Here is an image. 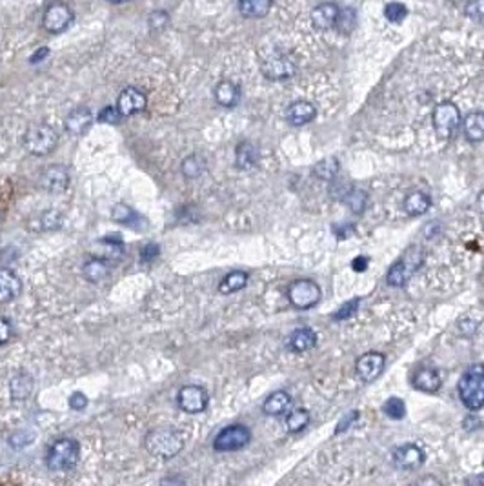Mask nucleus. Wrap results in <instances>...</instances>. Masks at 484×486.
<instances>
[{
	"instance_id": "nucleus-4",
	"label": "nucleus",
	"mask_w": 484,
	"mask_h": 486,
	"mask_svg": "<svg viewBox=\"0 0 484 486\" xmlns=\"http://www.w3.org/2000/svg\"><path fill=\"white\" fill-rule=\"evenodd\" d=\"M58 133L49 124H33L26 131L24 146L35 157H46L57 148Z\"/></svg>"
},
{
	"instance_id": "nucleus-18",
	"label": "nucleus",
	"mask_w": 484,
	"mask_h": 486,
	"mask_svg": "<svg viewBox=\"0 0 484 486\" xmlns=\"http://www.w3.org/2000/svg\"><path fill=\"white\" fill-rule=\"evenodd\" d=\"M317 115V110L312 102L308 101H297L290 104L286 110V121L292 126H304L308 122H312Z\"/></svg>"
},
{
	"instance_id": "nucleus-31",
	"label": "nucleus",
	"mask_w": 484,
	"mask_h": 486,
	"mask_svg": "<svg viewBox=\"0 0 484 486\" xmlns=\"http://www.w3.org/2000/svg\"><path fill=\"white\" fill-rule=\"evenodd\" d=\"M181 171L186 178H199L204 171H206V159L199 153H193L190 157L183 160V166H181Z\"/></svg>"
},
{
	"instance_id": "nucleus-41",
	"label": "nucleus",
	"mask_w": 484,
	"mask_h": 486,
	"mask_svg": "<svg viewBox=\"0 0 484 486\" xmlns=\"http://www.w3.org/2000/svg\"><path fill=\"white\" fill-rule=\"evenodd\" d=\"M466 15L474 20H484V0H470L466 6Z\"/></svg>"
},
{
	"instance_id": "nucleus-21",
	"label": "nucleus",
	"mask_w": 484,
	"mask_h": 486,
	"mask_svg": "<svg viewBox=\"0 0 484 486\" xmlns=\"http://www.w3.org/2000/svg\"><path fill=\"white\" fill-rule=\"evenodd\" d=\"M292 408V395L284 390L269 394L262 403V412L266 415H283Z\"/></svg>"
},
{
	"instance_id": "nucleus-38",
	"label": "nucleus",
	"mask_w": 484,
	"mask_h": 486,
	"mask_svg": "<svg viewBox=\"0 0 484 486\" xmlns=\"http://www.w3.org/2000/svg\"><path fill=\"white\" fill-rule=\"evenodd\" d=\"M384 15H386V19H388L390 22H401V20L406 19L408 10L406 6L401 4V2H392V4L386 6Z\"/></svg>"
},
{
	"instance_id": "nucleus-39",
	"label": "nucleus",
	"mask_w": 484,
	"mask_h": 486,
	"mask_svg": "<svg viewBox=\"0 0 484 486\" xmlns=\"http://www.w3.org/2000/svg\"><path fill=\"white\" fill-rule=\"evenodd\" d=\"M359 303H360L359 297L353 299V301H348V303H344L339 310H337V313L333 315V319H335V321H344V319H350L351 315L357 312V308H359Z\"/></svg>"
},
{
	"instance_id": "nucleus-40",
	"label": "nucleus",
	"mask_w": 484,
	"mask_h": 486,
	"mask_svg": "<svg viewBox=\"0 0 484 486\" xmlns=\"http://www.w3.org/2000/svg\"><path fill=\"white\" fill-rule=\"evenodd\" d=\"M122 115H120L119 108L115 106H106L104 110L99 113V121L106 122V124H119Z\"/></svg>"
},
{
	"instance_id": "nucleus-14",
	"label": "nucleus",
	"mask_w": 484,
	"mask_h": 486,
	"mask_svg": "<svg viewBox=\"0 0 484 486\" xmlns=\"http://www.w3.org/2000/svg\"><path fill=\"white\" fill-rule=\"evenodd\" d=\"M392 461L401 470H417L424 462V452L417 444H401L392 452Z\"/></svg>"
},
{
	"instance_id": "nucleus-42",
	"label": "nucleus",
	"mask_w": 484,
	"mask_h": 486,
	"mask_svg": "<svg viewBox=\"0 0 484 486\" xmlns=\"http://www.w3.org/2000/svg\"><path fill=\"white\" fill-rule=\"evenodd\" d=\"M166 24H168V13L166 11H153L149 15V28L155 29V31L162 29Z\"/></svg>"
},
{
	"instance_id": "nucleus-27",
	"label": "nucleus",
	"mask_w": 484,
	"mask_h": 486,
	"mask_svg": "<svg viewBox=\"0 0 484 486\" xmlns=\"http://www.w3.org/2000/svg\"><path fill=\"white\" fill-rule=\"evenodd\" d=\"M259 162V151L251 142H240L235 149V164L240 169H251Z\"/></svg>"
},
{
	"instance_id": "nucleus-6",
	"label": "nucleus",
	"mask_w": 484,
	"mask_h": 486,
	"mask_svg": "<svg viewBox=\"0 0 484 486\" xmlns=\"http://www.w3.org/2000/svg\"><path fill=\"white\" fill-rule=\"evenodd\" d=\"M422 265V253L419 246H412L395 265L390 268L386 275V283L390 286H404L408 279L417 271L419 266Z\"/></svg>"
},
{
	"instance_id": "nucleus-3",
	"label": "nucleus",
	"mask_w": 484,
	"mask_h": 486,
	"mask_svg": "<svg viewBox=\"0 0 484 486\" xmlns=\"http://www.w3.org/2000/svg\"><path fill=\"white\" fill-rule=\"evenodd\" d=\"M460 403L475 412L484 406V366H474L462 374L457 385Z\"/></svg>"
},
{
	"instance_id": "nucleus-46",
	"label": "nucleus",
	"mask_w": 484,
	"mask_h": 486,
	"mask_svg": "<svg viewBox=\"0 0 484 486\" xmlns=\"http://www.w3.org/2000/svg\"><path fill=\"white\" fill-rule=\"evenodd\" d=\"M359 417V412H350L348 415H344L342 417V421H340L339 424H337V430H335V433H340V432H344L348 426H350L351 423H355V419Z\"/></svg>"
},
{
	"instance_id": "nucleus-8",
	"label": "nucleus",
	"mask_w": 484,
	"mask_h": 486,
	"mask_svg": "<svg viewBox=\"0 0 484 486\" xmlns=\"http://www.w3.org/2000/svg\"><path fill=\"white\" fill-rule=\"evenodd\" d=\"M432 122L437 135L442 139H450L460 126V111L453 102H441L437 104L432 113Z\"/></svg>"
},
{
	"instance_id": "nucleus-47",
	"label": "nucleus",
	"mask_w": 484,
	"mask_h": 486,
	"mask_svg": "<svg viewBox=\"0 0 484 486\" xmlns=\"http://www.w3.org/2000/svg\"><path fill=\"white\" fill-rule=\"evenodd\" d=\"M368 265H369V259L368 257H357V259H353L351 260V268H353L355 271H365L366 268H368Z\"/></svg>"
},
{
	"instance_id": "nucleus-17",
	"label": "nucleus",
	"mask_w": 484,
	"mask_h": 486,
	"mask_svg": "<svg viewBox=\"0 0 484 486\" xmlns=\"http://www.w3.org/2000/svg\"><path fill=\"white\" fill-rule=\"evenodd\" d=\"M66 131L72 135H84L93 124V113L90 108H77L66 117Z\"/></svg>"
},
{
	"instance_id": "nucleus-19",
	"label": "nucleus",
	"mask_w": 484,
	"mask_h": 486,
	"mask_svg": "<svg viewBox=\"0 0 484 486\" xmlns=\"http://www.w3.org/2000/svg\"><path fill=\"white\" fill-rule=\"evenodd\" d=\"M412 385L421 392L433 394L441 388V376L433 368H421L412 376Z\"/></svg>"
},
{
	"instance_id": "nucleus-28",
	"label": "nucleus",
	"mask_w": 484,
	"mask_h": 486,
	"mask_svg": "<svg viewBox=\"0 0 484 486\" xmlns=\"http://www.w3.org/2000/svg\"><path fill=\"white\" fill-rule=\"evenodd\" d=\"M274 0H239V10L246 19H262L272 10Z\"/></svg>"
},
{
	"instance_id": "nucleus-33",
	"label": "nucleus",
	"mask_w": 484,
	"mask_h": 486,
	"mask_svg": "<svg viewBox=\"0 0 484 486\" xmlns=\"http://www.w3.org/2000/svg\"><path fill=\"white\" fill-rule=\"evenodd\" d=\"M111 217L115 219L120 224H126V226H135L137 222H140V215L135 212L133 208L126 206V204H117L113 206V213Z\"/></svg>"
},
{
	"instance_id": "nucleus-16",
	"label": "nucleus",
	"mask_w": 484,
	"mask_h": 486,
	"mask_svg": "<svg viewBox=\"0 0 484 486\" xmlns=\"http://www.w3.org/2000/svg\"><path fill=\"white\" fill-rule=\"evenodd\" d=\"M22 294V280L13 270L2 268L0 270V304H8L20 297Z\"/></svg>"
},
{
	"instance_id": "nucleus-50",
	"label": "nucleus",
	"mask_w": 484,
	"mask_h": 486,
	"mask_svg": "<svg viewBox=\"0 0 484 486\" xmlns=\"http://www.w3.org/2000/svg\"><path fill=\"white\" fill-rule=\"evenodd\" d=\"M477 206H479L481 212L484 213V190L479 193V199H477Z\"/></svg>"
},
{
	"instance_id": "nucleus-43",
	"label": "nucleus",
	"mask_w": 484,
	"mask_h": 486,
	"mask_svg": "<svg viewBox=\"0 0 484 486\" xmlns=\"http://www.w3.org/2000/svg\"><path fill=\"white\" fill-rule=\"evenodd\" d=\"M40 222H42V230H53V228L60 226V215L57 212L49 210V212L44 213Z\"/></svg>"
},
{
	"instance_id": "nucleus-37",
	"label": "nucleus",
	"mask_w": 484,
	"mask_h": 486,
	"mask_svg": "<svg viewBox=\"0 0 484 486\" xmlns=\"http://www.w3.org/2000/svg\"><path fill=\"white\" fill-rule=\"evenodd\" d=\"M335 28L342 33H351V29L355 28V11L346 8V10L339 11V19H337Z\"/></svg>"
},
{
	"instance_id": "nucleus-13",
	"label": "nucleus",
	"mask_w": 484,
	"mask_h": 486,
	"mask_svg": "<svg viewBox=\"0 0 484 486\" xmlns=\"http://www.w3.org/2000/svg\"><path fill=\"white\" fill-rule=\"evenodd\" d=\"M73 22V11L62 2H55L44 15L42 26L49 33H62Z\"/></svg>"
},
{
	"instance_id": "nucleus-48",
	"label": "nucleus",
	"mask_w": 484,
	"mask_h": 486,
	"mask_svg": "<svg viewBox=\"0 0 484 486\" xmlns=\"http://www.w3.org/2000/svg\"><path fill=\"white\" fill-rule=\"evenodd\" d=\"M157 255H158V246L157 244H148L144 250H142V260H146V262L151 259H155Z\"/></svg>"
},
{
	"instance_id": "nucleus-45",
	"label": "nucleus",
	"mask_w": 484,
	"mask_h": 486,
	"mask_svg": "<svg viewBox=\"0 0 484 486\" xmlns=\"http://www.w3.org/2000/svg\"><path fill=\"white\" fill-rule=\"evenodd\" d=\"M69 406H72V410L81 412V410H84L87 406V397L82 394V392H75V394H72V397H69Z\"/></svg>"
},
{
	"instance_id": "nucleus-44",
	"label": "nucleus",
	"mask_w": 484,
	"mask_h": 486,
	"mask_svg": "<svg viewBox=\"0 0 484 486\" xmlns=\"http://www.w3.org/2000/svg\"><path fill=\"white\" fill-rule=\"evenodd\" d=\"M13 337V326L6 317H0V346L10 342Z\"/></svg>"
},
{
	"instance_id": "nucleus-29",
	"label": "nucleus",
	"mask_w": 484,
	"mask_h": 486,
	"mask_svg": "<svg viewBox=\"0 0 484 486\" xmlns=\"http://www.w3.org/2000/svg\"><path fill=\"white\" fill-rule=\"evenodd\" d=\"M248 279L249 277L246 271H242V270L230 271V274L226 275L224 279L221 280V284H219V292H221L222 295L235 294V292H240L242 288H246Z\"/></svg>"
},
{
	"instance_id": "nucleus-22",
	"label": "nucleus",
	"mask_w": 484,
	"mask_h": 486,
	"mask_svg": "<svg viewBox=\"0 0 484 486\" xmlns=\"http://www.w3.org/2000/svg\"><path fill=\"white\" fill-rule=\"evenodd\" d=\"M215 101L222 108H235L240 101V87L231 81L219 82L215 87Z\"/></svg>"
},
{
	"instance_id": "nucleus-26",
	"label": "nucleus",
	"mask_w": 484,
	"mask_h": 486,
	"mask_svg": "<svg viewBox=\"0 0 484 486\" xmlns=\"http://www.w3.org/2000/svg\"><path fill=\"white\" fill-rule=\"evenodd\" d=\"M33 388H35L33 377L29 376V374H24V371L17 374L10 383L11 397H13L15 401H26L29 395L33 394Z\"/></svg>"
},
{
	"instance_id": "nucleus-20",
	"label": "nucleus",
	"mask_w": 484,
	"mask_h": 486,
	"mask_svg": "<svg viewBox=\"0 0 484 486\" xmlns=\"http://www.w3.org/2000/svg\"><path fill=\"white\" fill-rule=\"evenodd\" d=\"M317 344V333L312 328H297L295 332L290 333L288 337V348L295 353H304V351L312 350Z\"/></svg>"
},
{
	"instance_id": "nucleus-15",
	"label": "nucleus",
	"mask_w": 484,
	"mask_h": 486,
	"mask_svg": "<svg viewBox=\"0 0 484 486\" xmlns=\"http://www.w3.org/2000/svg\"><path fill=\"white\" fill-rule=\"evenodd\" d=\"M146 104H148V101H146L144 92H140L139 87L133 86L122 90V93L119 95V101H117V108H119L122 117L142 113L146 110Z\"/></svg>"
},
{
	"instance_id": "nucleus-12",
	"label": "nucleus",
	"mask_w": 484,
	"mask_h": 486,
	"mask_svg": "<svg viewBox=\"0 0 484 486\" xmlns=\"http://www.w3.org/2000/svg\"><path fill=\"white\" fill-rule=\"evenodd\" d=\"M384 362H386V359H384L383 353L369 351V353H365V355H360L357 359V362H355V374H357V377L362 383H374L383 374Z\"/></svg>"
},
{
	"instance_id": "nucleus-30",
	"label": "nucleus",
	"mask_w": 484,
	"mask_h": 486,
	"mask_svg": "<svg viewBox=\"0 0 484 486\" xmlns=\"http://www.w3.org/2000/svg\"><path fill=\"white\" fill-rule=\"evenodd\" d=\"M82 274L92 284H99L110 277V266L106 265V260L90 259L82 268Z\"/></svg>"
},
{
	"instance_id": "nucleus-2",
	"label": "nucleus",
	"mask_w": 484,
	"mask_h": 486,
	"mask_svg": "<svg viewBox=\"0 0 484 486\" xmlns=\"http://www.w3.org/2000/svg\"><path fill=\"white\" fill-rule=\"evenodd\" d=\"M81 459V444L72 437H60L49 446L46 467L49 472H67L77 467Z\"/></svg>"
},
{
	"instance_id": "nucleus-25",
	"label": "nucleus",
	"mask_w": 484,
	"mask_h": 486,
	"mask_svg": "<svg viewBox=\"0 0 484 486\" xmlns=\"http://www.w3.org/2000/svg\"><path fill=\"white\" fill-rule=\"evenodd\" d=\"M462 130L465 137L470 142H481L484 140V113L483 111H474L462 121Z\"/></svg>"
},
{
	"instance_id": "nucleus-7",
	"label": "nucleus",
	"mask_w": 484,
	"mask_h": 486,
	"mask_svg": "<svg viewBox=\"0 0 484 486\" xmlns=\"http://www.w3.org/2000/svg\"><path fill=\"white\" fill-rule=\"evenodd\" d=\"M249 441H251V432L248 430V426L230 424L217 433L213 448H215V452H237V450L248 446Z\"/></svg>"
},
{
	"instance_id": "nucleus-9",
	"label": "nucleus",
	"mask_w": 484,
	"mask_h": 486,
	"mask_svg": "<svg viewBox=\"0 0 484 486\" xmlns=\"http://www.w3.org/2000/svg\"><path fill=\"white\" fill-rule=\"evenodd\" d=\"M260 69H262L264 77L269 78V81H286V78L295 75L297 66L286 55L274 53L264 58L262 64H260Z\"/></svg>"
},
{
	"instance_id": "nucleus-23",
	"label": "nucleus",
	"mask_w": 484,
	"mask_h": 486,
	"mask_svg": "<svg viewBox=\"0 0 484 486\" xmlns=\"http://www.w3.org/2000/svg\"><path fill=\"white\" fill-rule=\"evenodd\" d=\"M339 8L331 2H326V4L317 6L315 10L312 13V20L313 24L319 29H331L335 28L337 19H339Z\"/></svg>"
},
{
	"instance_id": "nucleus-11",
	"label": "nucleus",
	"mask_w": 484,
	"mask_h": 486,
	"mask_svg": "<svg viewBox=\"0 0 484 486\" xmlns=\"http://www.w3.org/2000/svg\"><path fill=\"white\" fill-rule=\"evenodd\" d=\"M208 401H210L208 392L202 386L195 385L183 386L177 395L178 408L186 412V414H201V412H204L208 406Z\"/></svg>"
},
{
	"instance_id": "nucleus-1",
	"label": "nucleus",
	"mask_w": 484,
	"mask_h": 486,
	"mask_svg": "<svg viewBox=\"0 0 484 486\" xmlns=\"http://www.w3.org/2000/svg\"><path fill=\"white\" fill-rule=\"evenodd\" d=\"M144 446L153 458L173 459L183 452L184 441L177 430L162 426V428H153L146 435Z\"/></svg>"
},
{
	"instance_id": "nucleus-5",
	"label": "nucleus",
	"mask_w": 484,
	"mask_h": 486,
	"mask_svg": "<svg viewBox=\"0 0 484 486\" xmlns=\"http://www.w3.org/2000/svg\"><path fill=\"white\" fill-rule=\"evenodd\" d=\"M322 290L312 279L293 280L288 286V299L297 310H310L321 303Z\"/></svg>"
},
{
	"instance_id": "nucleus-35",
	"label": "nucleus",
	"mask_w": 484,
	"mask_h": 486,
	"mask_svg": "<svg viewBox=\"0 0 484 486\" xmlns=\"http://www.w3.org/2000/svg\"><path fill=\"white\" fill-rule=\"evenodd\" d=\"M308 423H310V414L302 408L292 410L288 414V417H286V428L292 433L304 430L308 426Z\"/></svg>"
},
{
	"instance_id": "nucleus-51",
	"label": "nucleus",
	"mask_w": 484,
	"mask_h": 486,
	"mask_svg": "<svg viewBox=\"0 0 484 486\" xmlns=\"http://www.w3.org/2000/svg\"><path fill=\"white\" fill-rule=\"evenodd\" d=\"M113 4H122V2H128V0H110Z\"/></svg>"
},
{
	"instance_id": "nucleus-10",
	"label": "nucleus",
	"mask_w": 484,
	"mask_h": 486,
	"mask_svg": "<svg viewBox=\"0 0 484 486\" xmlns=\"http://www.w3.org/2000/svg\"><path fill=\"white\" fill-rule=\"evenodd\" d=\"M69 181H72V175H69V169L66 166L49 164L48 168L42 169V174H40V188L46 190L48 193H53V195H58V193L66 192Z\"/></svg>"
},
{
	"instance_id": "nucleus-32",
	"label": "nucleus",
	"mask_w": 484,
	"mask_h": 486,
	"mask_svg": "<svg viewBox=\"0 0 484 486\" xmlns=\"http://www.w3.org/2000/svg\"><path fill=\"white\" fill-rule=\"evenodd\" d=\"M337 174H339V160L333 159V157L319 160L313 166V175L321 178V181H333L337 177Z\"/></svg>"
},
{
	"instance_id": "nucleus-36",
	"label": "nucleus",
	"mask_w": 484,
	"mask_h": 486,
	"mask_svg": "<svg viewBox=\"0 0 484 486\" xmlns=\"http://www.w3.org/2000/svg\"><path fill=\"white\" fill-rule=\"evenodd\" d=\"M383 412L388 415L390 419H403L404 414H406V406H404V401L399 399V397H390L386 403L383 405Z\"/></svg>"
},
{
	"instance_id": "nucleus-49",
	"label": "nucleus",
	"mask_w": 484,
	"mask_h": 486,
	"mask_svg": "<svg viewBox=\"0 0 484 486\" xmlns=\"http://www.w3.org/2000/svg\"><path fill=\"white\" fill-rule=\"evenodd\" d=\"M48 53H49L48 48H39V49H37V51H35L33 55H31V58H29V62H31V64L40 62V60H44V58L48 57Z\"/></svg>"
},
{
	"instance_id": "nucleus-34",
	"label": "nucleus",
	"mask_w": 484,
	"mask_h": 486,
	"mask_svg": "<svg viewBox=\"0 0 484 486\" xmlns=\"http://www.w3.org/2000/svg\"><path fill=\"white\" fill-rule=\"evenodd\" d=\"M342 203L346 204V206L350 208L351 212L355 213H362L366 208V203H368V195H366L362 190H355L351 188L350 192L346 193L344 197H342Z\"/></svg>"
},
{
	"instance_id": "nucleus-24",
	"label": "nucleus",
	"mask_w": 484,
	"mask_h": 486,
	"mask_svg": "<svg viewBox=\"0 0 484 486\" xmlns=\"http://www.w3.org/2000/svg\"><path fill=\"white\" fill-rule=\"evenodd\" d=\"M430 208H432V197L424 192H412L404 199V210L408 215H424Z\"/></svg>"
}]
</instances>
